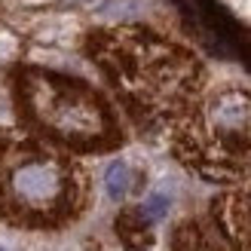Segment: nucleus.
Returning <instances> with one entry per match:
<instances>
[{
	"label": "nucleus",
	"mask_w": 251,
	"mask_h": 251,
	"mask_svg": "<svg viewBox=\"0 0 251 251\" xmlns=\"http://www.w3.org/2000/svg\"><path fill=\"white\" fill-rule=\"evenodd\" d=\"M74 3H80V6H89V9H98L104 3V0H74Z\"/></svg>",
	"instance_id": "nucleus-7"
},
{
	"label": "nucleus",
	"mask_w": 251,
	"mask_h": 251,
	"mask_svg": "<svg viewBox=\"0 0 251 251\" xmlns=\"http://www.w3.org/2000/svg\"><path fill=\"white\" fill-rule=\"evenodd\" d=\"M129 187H132V172H129V166H126L123 159H114L104 169V190H107V196L110 199H123L126 193H129Z\"/></svg>",
	"instance_id": "nucleus-4"
},
{
	"label": "nucleus",
	"mask_w": 251,
	"mask_h": 251,
	"mask_svg": "<svg viewBox=\"0 0 251 251\" xmlns=\"http://www.w3.org/2000/svg\"><path fill=\"white\" fill-rule=\"evenodd\" d=\"M98 12H101L104 19H114V22L135 19L138 12H141V3H138V0H104V3L98 6Z\"/></svg>",
	"instance_id": "nucleus-5"
},
{
	"label": "nucleus",
	"mask_w": 251,
	"mask_h": 251,
	"mask_svg": "<svg viewBox=\"0 0 251 251\" xmlns=\"http://www.w3.org/2000/svg\"><path fill=\"white\" fill-rule=\"evenodd\" d=\"M12 196L19 202L31 205V208H46L61 196V169L55 162L46 159H34V162H22L12 172Z\"/></svg>",
	"instance_id": "nucleus-1"
},
{
	"label": "nucleus",
	"mask_w": 251,
	"mask_h": 251,
	"mask_svg": "<svg viewBox=\"0 0 251 251\" xmlns=\"http://www.w3.org/2000/svg\"><path fill=\"white\" fill-rule=\"evenodd\" d=\"M211 126L221 135H245L251 129V98L242 92H224L211 104Z\"/></svg>",
	"instance_id": "nucleus-3"
},
{
	"label": "nucleus",
	"mask_w": 251,
	"mask_h": 251,
	"mask_svg": "<svg viewBox=\"0 0 251 251\" xmlns=\"http://www.w3.org/2000/svg\"><path fill=\"white\" fill-rule=\"evenodd\" d=\"M169 205H172V202H169V196L156 190V193H150V196L144 199V205H141V215H144L147 221H162V218L169 215Z\"/></svg>",
	"instance_id": "nucleus-6"
},
{
	"label": "nucleus",
	"mask_w": 251,
	"mask_h": 251,
	"mask_svg": "<svg viewBox=\"0 0 251 251\" xmlns=\"http://www.w3.org/2000/svg\"><path fill=\"white\" fill-rule=\"evenodd\" d=\"M40 114L61 135L83 138V135L101 132V114H98V107L83 101V98H52L46 107H40Z\"/></svg>",
	"instance_id": "nucleus-2"
}]
</instances>
